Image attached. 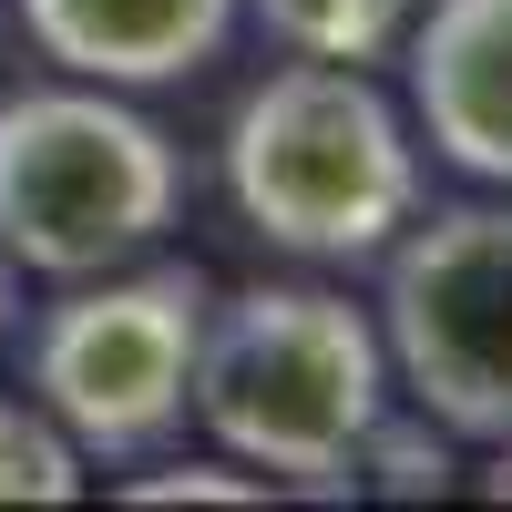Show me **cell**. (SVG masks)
Wrapping results in <instances>:
<instances>
[{
	"mask_svg": "<svg viewBox=\"0 0 512 512\" xmlns=\"http://www.w3.org/2000/svg\"><path fill=\"white\" fill-rule=\"evenodd\" d=\"M410 134L482 185H512V0L410 11Z\"/></svg>",
	"mask_w": 512,
	"mask_h": 512,
	"instance_id": "obj_6",
	"label": "cell"
},
{
	"mask_svg": "<svg viewBox=\"0 0 512 512\" xmlns=\"http://www.w3.org/2000/svg\"><path fill=\"white\" fill-rule=\"evenodd\" d=\"M379 267V349L410 410L451 441H512V205H441Z\"/></svg>",
	"mask_w": 512,
	"mask_h": 512,
	"instance_id": "obj_5",
	"label": "cell"
},
{
	"mask_svg": "<svg viewBox=\"0 0 512 512\" xmlns=\"http://www.w3.org/2000/svg\"><path fill=\"white\" fill-rule=\"evenodd\" d=\"M21 31L72 82L154 93V82H185L226 52L236 0H21Z\"/></svg>",
	"mask_w": 512,
	"mask_h": 512,
	"instance_id": "obj_7",
	"label": "cell"
},
{
	"mask_svg": "<svg viewBox=\"0 0 512 512\" xmlns=\"http://www.w3.org/2000/svg\"><path fill=\"white\" fill-rule=\"evenodd\" d=\"M379 410H390V349L369 308L328 287H246L205 308L195 420L277 492H359V441Z\"/></svg>",
	"mask_w": 512,
	"mask_h": 512,
	"instance_id": "obj_1",
	"label": "cell"
},
{
	"mask_svg": "<svg viewBox=\"0 0 512 512\" xmlns=\"http://www.w3.org/2000/svg\"><path fill=\"white\" fill-rule=\"evenodd\" d=\"M185 216V154L113 82H31L0 103V256L31 277H103Z\"/></svg>",
	"mask_w": 512,
	"mask_h": 512,
	"instance_id": "obj_3",
	"label": "cell"
},
{
	"mask_svg": "<svg viewBox=\"0 0 512 512\" xmlns=\"http://www.w3.org/2000/svg\"><path fill=\"white\" fill-rule=\"evenodd\" d=\"M123 502H277V482L246 461H164V472L123 482Z\"/></svg>",
	"mask_w": 512,
	"mask_h": 512,
	"instance_id": "obj_10",
	"label": "cell"
},
{
	"mask_svg": "<svg viewBox=\"0 0 512 512\" xmlns=\"http://www.w3.org/2000/svg\"><path fill=\"white\" fill-rule=\"evenodd\" d=\"M205 308H216V277L195 256H154V267L123 256L103 277H72V297L31 328V400L62 420L82 461L164 451L195 410Z\"/></svg>",
	"mask_w": 512,
	"mask_h": 512,
	"instance_id": "obj_4",
	"label": "cell"
},
{
	"mask_svg": "<svg viewBox=\"0 0 512 512\" xmlns=\"http://www.w3.org/2000/svg\"><path fill=\"white\" fill-rule=\"evenodd\" d=\"M482 492H492V502H512V441H502V461L482 472Z\"/></svg>",
	"mask_w": 512,
	"mask_h": 512,
	"instance_id": "obj_11",
	"label": "cell"
},
{
	"mask_svg": "<svg viewBox=\"0 0 512 512\" xmlns=\"http://www.w3.org/2000/svg\"><path fill=\"white\" fill-rule=\"evenodd\" d=\"M82 451L62 441V420L41 400H0V502H72Z\"/></svg>",
	"mask_w": 512,
	"mask_h": 512,
	"instance_id": "obj_9",
	"label": "cell"
},
{
	"mask_svg": "<svg viewBox=\"0 0 512 512\" xmlns=\"http://www.w3.org/2000/svg\"><path fill=\"white\" fill-rule=\"evenodd\" d=\"M226 195L277 256L369 267L420 216V134L359 62L297 52L226 123Z\"/></svg>",
	"mask_w": 512,
	"mask_h": 512,
	"instance_id": "obj_2",
	"label": "cell"
},
{
	"mask_svg": "<svg viewBox=\"0 0 512 512\" xmlns=\"http://www.w3.org/2000/svg\"><path fill=\"white\" fill-rule=\"evenodd\" d=\"M410 11L420 0H256V21H267L287 52H308V62H379V52H400Z\"/></svg>",
	"mask_w": 512,
	"mask_h": 512,
	"instance_id": "obj_8",
	"label": "cell"
},
{
	"mask_svg": "<svg viewBox=\"0 0 512 512\" xmlns=\"http://www.w3.org/2000/svg\"><path fill=\"white\" fill-rule=\"evenodd\" d=\"M11 308H21V287H11V256H0V338H11Z\"/></svg>",
	"mask_w": 512,
	"mask_h": 512,
	"instance_id": "obj_12",
	"label": "cell"
}]
</instances>
